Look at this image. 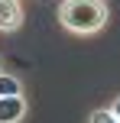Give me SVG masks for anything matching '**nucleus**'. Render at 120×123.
<instances>
[{
  "instance_id": "obj_1",
  "label": "nucleus",
  "mask_w": 120,
  "mask_h": 123,
  "mask_svg": "<svg viewBox=\"0 0 120 123\" xmlns=\"http://www.w3.org/2000/svg\"><path fill=\"white\" fill-rule=\"evenodd\" d=\"M110 23L107 0H62L58 3V26L71 36H97Z\"/></svg>"
},
{
  "instance_id": "obj_4",
  "label": "nucleus",
  "mask_w": 120,
  "mask_h": 123,
  "mask_svg": "<svg viewBox=\"0 0 120 123\" xmlns=\"http://www.w3.org/2000/svg\"><path fill=\"white\" fill-rule=\"evenodd\" d=\"M16 94H23V78L0 71V97H16Z\"/></svg>"
},
{
  "instance_id": "obj_6",
  "label": "nucleus",
  "mask_w": 120,
  "mask_h": 123,
  "mask_svg": "<svg viewBox=\"0 0 120 123\" xmlns=\"http://www.w3.org/2000/svg\"><path fill=\"white\" fill-rule=\"evenodd\" d=\"M107 107H110V110H114V113H117V120H120V94H117V97H114V100H110V104H107Z\"/></svg>"
},
{
  "instance_id": "obj_7",
  "label": "nucleus",
  "mask_w": 120,
  "mask_h": 123,
  "mask_svg": "<svg viewBox=\"0 0 120 123\" xmlns=\"http://www.w3.org/2000/svg\"><path fill=\"white\" fill-rule=\"evenodd\" d=\"M0 71H3V55H0Z\"/></svg>"
},
{
  "instance_id": "obj_3",
  "label": "nucleus",
  "mask_w": 120,
  "mask_h": 123,
  "mask_svg": "<svg viewBox=\"0 0 120 123\" xmlns=\"http://www.w3.org/2000/svg\"><path fill=\"white\" fill-rule=\"evenodd\" d=\"M26 113H29L26 94H16V97H0V123H23Z\"/></svg>"
},
{
  "instance_id": "obj_5",
  "label": "nucleus",
  "mask_w": 120,
  "mask_h": 123,
  "mask_svg": "<svg viewBox=\"0 0 120 123\" xmlns=\"http://www.w3.org/2000/svg\"><path fill=\"white\" fill-rule=\"evenodd\" d=\"M88 123H120V120H117V113L110 107H97V110L88 113Z\"/></svg>"
},
{
  "instance_id": "obj_2",
  "label": "nucleus",
  "mask_w": 120,
  "mask_h": 123,
  "mask_svg": "<svg viewBox=\"0 0 120 123\" xmlns=\"http://www.w3.org/2000/svg\"><path fill=\"white\" fill-rule=\"evenodd\" d=\"M23 23H26L23 0H0V32L13 36V32L23 29Z\"/></svg>"
}]
</instances>
